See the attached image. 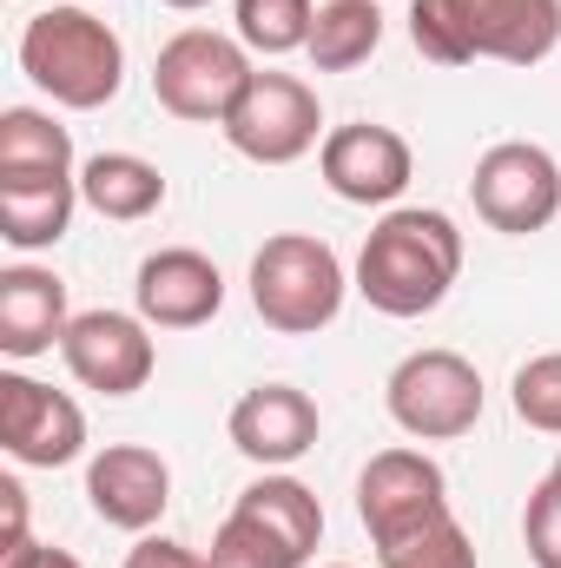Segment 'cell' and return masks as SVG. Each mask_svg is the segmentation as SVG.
I'll use <instances>...</instances> for the list:
<instances>
[{
  "label": "cell",
  "instance_id": "2",
  "mask_svg": "<svg viewBox=\"0 0 561 568\" xmlns=\"http://www.w3.org/2000/svg\"><path fill=\"white\" fill-rule=\"evenodd\" d=\"M20 73L67 113H100L126 87V40L80 0L47 7L20 27Z\"/></svg>",
  "mask_w": 561,
  "mask_h": 568
},
{
  "label": "cell",
  "instance_id": "15",
  "mask_svg": "<svg viewBox=\"0 0 561 568\" xmlns=\"http://www.w3.org/2000/svg\"><path fill=\"white\" fill-rule=\"evenodd\" d=\"M476 60L542 67L561 47V0H449Z\"/></svg>",
  "mask_w": 561,
  "mask_h": 568
},
{
  "label": "cell",
  "instance_id": "16",
  "mask_svg": "<svg viewBox=\"0 0 561 568\" xmlns=\"http://www.w3.org/2000/svg\"><path fill=\"white\" fill-rule=\"evenodd\" d=\"M442 503H449V483H442V469L422 449H384L357 476V516H364L370 542L397 536L404 523H417V516L442 509Z\"/></svg>",
  "mask_w": 561,
  "mask_h": 568
},
{
  "label": "cell",
  "instance_id": "18",
  "mask_svg": "<svg viewBox=\"0 0 561 568\" xmlns=\"http://www.w3.org/2000/svg\"><path fill=\"white\" fill-rule=\"evenodd\" d=\"M80 199L113 225H140L165 205V172L140 152H93L80 165Z\"/></svg>",
  "mask_w": 561,
  "mask_h": 568
},
{
  "label": "cell",
  "instance_id": "24",
  "mask_svg": "<svg viewBox=\"0 0 561 568\" xmlns=\"http://www.w3.org/2000/svg\"><path fill=\"white\" fill-rule=\"evenodd\" d=\"M509 404H516V417L529 429L561 436V351H542V357H529V364L516 371Z\"/></svg>",
  "mask_w": 561,
  "mask_h": 568
},
{
  "label": "cell",
  "instance_id": "21",
  "mask_svg": "<svg viewBox=\"0 0 561 568\" xmlns=\"http://www.w3.org/2000/svg\"><path fill=\"white\" fill-rule=\"evenodd\" d=\"M377 47H384V13H377V0H324L304 53H310L317 73H350V67H364Z\"/></svg>",
  "mask_w": 561,
  "mask_h": 568
},
{
  "label": "cell",
  "instance_id": "13",
  "mask_svg": "<svg viewBox=\"0 0 561 568\" xmlns=\"http://www.w3.org/2000/svg\"><path fill=\"white\" fill-rule=\"evenodd\" d=\"M86 503L106 529H126V536H145L165 503H172V469L159 449L145 443H106L93 463H86Z\"/></svg>",
  "mask_w": 561,
  "mask_h": 568
},
{
  "label": "cell",
  "instance_id": "20",
  "mask_svg": "<svg viewBox=\"0 0 561 568\" xmlns=\"http://www.w3.org/2000/svg\"><path fill=\"white\" fill-rule=\"evenodd\" d=\"M80 199V179H27V185H0V239L13 252H47L67 239Z\"/></svg>",
  "mask_w": 561,
  "mask_h": 568
},
{
  "label": "cell",
  "instance_id": "5",
  "mask_svg": "<svg viewBox=\"0 0 561 568\" xmlns=\"http://www.w3.org/2000/svg\"><path fill=\"white\" fill-rule=\"evenodd\" d=\"M252 47L212 27H185L159 47L152 60V100L185 120V126H225V113L238 106V93L252 87Z\"/></svg>",
  "mask_w": 561,
  "mask_h": 568
},
{
  "label": "cell",
  "instance_id": "23",
  "mask_svg": "<svg viewBox=\"0 0 561 568\" xmlns=\"http://www.w3.org/2000/svg\"><path fill=\"white\" fill-rule=\"evenodd\" d=\"M232 20H238V40H245L252 53H272V60H278V53L310 47L317 7H310V0H238Z\"/></svg>",
  "mask_w": 561,
  "mask_h": 568
},
{
  "label": "cell",
  "instance_id": "19",
  "mask_svg": "<svg viewBox=\"0 0 561 568\" xmlns=\"http://www.w3.org/2000/svg\"><path fill=\"white\" fill-rule=\"evenodd\" d=\"M27 179H80L73 133L40 106H7L0 113V185H27Z\"/></svg>",
  "mask_w": 561,
  "mask_h": 568
},
{
  "label": "cell",
  "instance_id": "32",
  "mask_svg": "<svg viewBox=\"0 0 561 568\" xmlns=\"http://www.w3.org/2000/svg\"><path fill=\"white\" fill-rule=\"evenodd\" d=\"M324 568H350V562H324Z\"/></svg>",
  "mask_w": 561,
  "mask_h": 568
},
{
  "label": "cell",
  "instance_id": "26",
  "mask_svg": "<svg viewBox=\"0 0 561 568\" xmlns=\"http://www.w3.org/2000/svg\"><path fill=\"white\" fill-rule=\"evenodd\" d=\"M522 549L536 568H561V483L542 476L529 489V509H522Z\"/></svg>",
  "mask_w": 561,
  "mask_h": 568
},
{
  "label": "cell",
  "instance_id": "29",
  "mask_svg": "<svg viewBox=\"0 0 561 568\" xmlns=\"http://www.w3.org/2000/svg\"><path fill=\"white\" fill-rule=\"evenodd\" d=\"M7 568H80V556L47 549V542H20V549H7Z\"/></svg>",
  "mask_w": 561,
  "mask_h": 568
},
{
  "label": "cell",
  "instance_id": "10",
  "mask_svg": "<svg viewBox=\"0 0 561 568\" xmlns=\"http://www.w3.org/2000/svg\"><path fill=\"white\" fill-rule=\"evenodd\" d=\"M0 449L27 469H67L86 449V410L20 371L0 377Z\"/></svg>",
  "mask_w": 561,
  "mask_h": 568
},
{
  "label": "cell",
  "instance_id": "17",
  "mask_svg": "<svg viewBox=\"0 0 561 568\" xmlns=\"http://www.w3.org/2000/svg\"><path fill=\"white\" fill-rule=\"evenodd\" d=\"M67 284L40 265H7L0 272V351L13 364L27 357H47L60 337H67Z\"/></svg>",
  "mask_w": 561,
  "mask_h": 568
},
{
  "label": "cell",
  "instance_id": "25",
  "mask_svg": "<svg viewBox=\"0 0 561 568\" xmlns=\"http://www.w3.org/2000/svg\"><path fill=\"white\" fill-rule=\"evenodd\" d=\"M410 40H417L422 60H436V67H469L476 60L449 0H410Z\"/></svg>",
  "mask_w": 561,
  "mask_h": 568
},
{
  "label": "cell",
  "instance_id": "27",
  "mask_svg": "<svg viewBox=\"0 0 561 568\" xmlns=\"http://www.w3.org/2000/svg\"><path fill=\"white\" fill-rule=\"evenodd\" d=\"M126 568H212V556H198V549H185L172 536H145L140 549L126 556Z\"/></svg>",
  "mask_w": 561,
  "mask_h": 568
},
{
  "label": "cell",
  "instance_id": "30",
  "mask_svg": "<svg viewBox=\"0 0 561 568\" xmlns=\"http://www.w3.org/2000/svg\"><path fill=\"white\" fill-rule=\"evenodd\" d=\"M165 7H178V13H198V7H212V0H165Z\"/></svg>",
  "mask_w": 561,
  "mask_h": 568
},
{
  "label": "cell",
  "instance_id": "8",
  "mask_svg": "<svg viewBox=\"0 0 561 568\" xmlns=\"http://www.w3.org/2000/svg\"><path fill=\"white\" fill-rule=\"evenodd\" d=\"M218 133L252 165H297L324 133L317 87H304L297 73H252V87L238 93V106L225 113Z\"/></svg>",
  "mask_w": 561,
  "mask_h": 568
},
{
  "label": "cell",
  "instance_id": "22",
  "mask_svg": "<svg viewBox=\"0 0 561 568\" xmlns=\"http://www.w3.org/2000/svg\"><path fill=\"white\" fill-rule=\"evenodd\" d=\"M377 568H476V542L456 523V509H429L417 523H404L397 536L377 542Z\"/></svg>",
  "mask_w": 561,
  "mask_h": 568
},
{
  "label": "cell",
  "instance_id": "12",
  "mask_svg": "<svg viewBox=\"0 0 561 568\" xmlns=\"http://www.w3.org/2000/svg\"><path fill=\"white\" fill-rule=\"evenodd\" d=\"M133 311L152 331H198L225 311V278L205 252L165 245V252L140 258V272H133Z\"/></svg>",
  "mask_w": 561,
  "mask_h": 568
},
{
  "label": "cell",
  "instance_id": "11",
  "mask_svg": "<svg viewBox=\"0 0 561 568\" xmlns=\"http://www.w3.org/2000/svg\"><path fill=\"white\" fill-rule=\"evenodd\" d=\"M317 172L324 185L344 199V205H397L410 172H417V152L397 126H377V120H357V126H337L317 145Z\"/></svg>",
  "mask_w": 561,
  "mask_h": 568
},
{
  "label": "cell",
  "instance_id": "31",
  "mask_svg": "<svg viewBox=\"0 0 561 568\" xmlns=\"http://www.w3.org/2000/svg\"><path fill=\"white\" fill-rule=\"evenodd\" d=\"M549 476H555V483H561V456H555V469H549Z\"/></svg>",
  "mask_w": 561,
  "mask_h": 568
},
{
  "label": "cell",
  "instance_id": "33",
  "mask_svg": "<svg viewBox=\"0 0 561 568\" xmlns=\"http://www.w3.org/2000/svg\"><path fill=\"white\" fill-rule=\"evenodd\" d=\"M80 7H86V0H80Z\"/></svg>",
  "mask_w": 561,
  "mask_h": 568
},
{
  "label": "cell",
  "instance_id": "14",
  "mask_svg": "<svg viewBox=\"0 0 561 568\" xmlns=\"http://www.w3.org/2000/svg\"><path fill=\"white\" fill-rule=\"evenodd\" d=\"M232 449L245 456V463H258V469H290L297 456H310L317 449V404L297 390V384H258V390H245L238 404H232Z\"/></svg>",
  "mask_w": 561,
  "mask_h": 568
},
{
  "label": "cell",
  "instance_id": "9",
  "mask_svg": "<svg viewBox=\"0 0 561 568\" xmlns=\"http://www.w3.org/2000/svg\"><path fill=\"white\" fill-rule=\"evenodd\" d=\"M60 357L100 397H133V390H145L152 384V364H159L152 324H145L140 311H80L67 324V337H60Z\"/></svg>",
  "mask_w": 561,
  "mask_h": 568
},
{
  "label": "cell",
  "instance_id": "1",
  "mask_svg": "<svg viewBox=\"0 0 561 568\" xmlns=\"http://www.w3.org/2000/svg\"><path fill=\"white\" fill-rule=\"evenodd\" d=\"M456 278H462V232H456L449 212H429V205L384 212L370 225L364 252H357V291L384 317L436 311Z\"/></svg>",
  "mask_w": 561,
  "mask_h": 568
},
{
  "label": "cell",
  "instance_id": "6",
  "mask_svg": "<svg viewBox=\"0 0 561 568\" xmlns=\"http://www.w3.org/2000/svg\"><path fill=\"white\" fill-rule=\"evenodd\" d=\"M390 424L417 443H456L482 424V371L462 351H410L384 384Z\"/></svg>",
  "mask_w": 561,
  "mask_h": 568
},
{
  "label": "cell",
  "instance_id": "28",
  "mask_svg": "<svg viewBox=\"0 0 561 568\" xmlns=\"http://www.w3.org/2000/svg\"><path fill=\"white\" fill-rule=\"evenodd\" d=\"M0 509H7V549L33 542V536H27V489H20L13 476H0Z\"/></svg>",
  "mask_w": 561,
  "mask_h": 568
},
{
  "label": "cell",
  "instance_id": "3",
  "mask_svg": "<svg viewBox=\"0 0 561 568\" xmlns=\"http://www.w3.org/2000/svg\"><path fill=\"white\" fill-rule=\"evenodd\" d=\"M324 542V509L297 476H258L212 536V568H304Z\"/></svg>",
  "mask_w": 561,
  "mask_h": 568
},
{
  "label": "cell",
  "instance_id": "7",
  "mask_svg": "<svg viewBox=\"0 0 561 568\" xmlns=\"http://www.w3.org/2000/svg\"><path fill=\"white\" fill-rule=\"evenodd\" d=\"M469 199H476V219L489 232H509V239H529V232H549L561 212V165L549 145L536 140H502L476 159V179H469Z\"/></svg>",
  "mask_w": 561,
  "mask_h": 568
},
{
  "label": "cell",
  "instance_id": "4",
  "mask_svg": "<svg viewBox=\"0 0 561 568\" xmlns=\"http://www.w3.org/2000/svg\"><path fill=\"white\" fill-rule=\"evenodd\" d=\"M344 291H350L344 258L310 232H278L252 258V311L278 337H317L324 324H337Z\"/></svg>",
  "mask_w": 561,
  "mask_h": 568
}]
</instances>
